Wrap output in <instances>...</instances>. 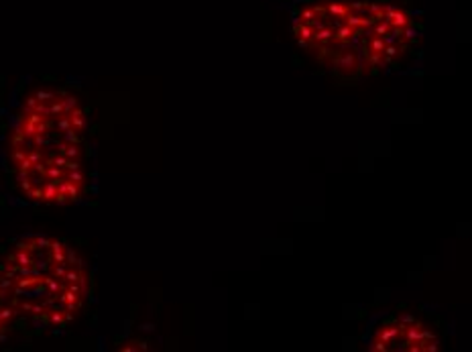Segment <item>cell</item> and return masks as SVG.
<instances>
[{"label":"cell","mask_w":472,"mask_h":352,"mask_svg":"<svg viewBox=\"0 0 472 352\" xmlns=\"http://www.w3.org/2000/svg\"><path fill=\"white\" fill-rule=\"evenodd\" d=\"M3 153L11 183L27 202H80L92 179L86 104L61 84L31 86L5 116Z\"/></svg>","instance_id":"6da1fadb"},{"label":"cell","mask_w":472,"mask_h":352,"mask_svg":"<svg viewBox=\"0 0 472 352\" xmlns=\"http://www.w3.org/2000/svg\"><path fill=\"white\" fill-rule=\"evenodd\" d=\"M297 45L340 84L401 69L421 47V23L399 0H301Z\"/></svg>","instance_id":"7a4b0ae2"},{"label":"cell","mask_w":472,"mask_h":352,"mask_svg":"<svg viewBox=\"0 0 472 352\" xmlns=\"http://www.w3.org/2000/svg\"><path fill=\"white\" fill-rule=\"evenodd\" d=\"M86 261L67 242L29 234L0 261V342L67 328L90 299Z\"/></svg>","instance_id":"3957f363"},{"label":"cell","mask_w":472,"mask_h":352,"mask_svg":"<svg viewBox=\"0 0 472 352\" xmlns=\"http://www.w3.org/2000/svg\"><path fill=\"white\" fill-rule=\"evenodd\" d=\"M438 348V332L407 312L383 318L370 334V350L376 352H434Z\"/></svg>","instance_id":"277c9868"}]
</instances>
